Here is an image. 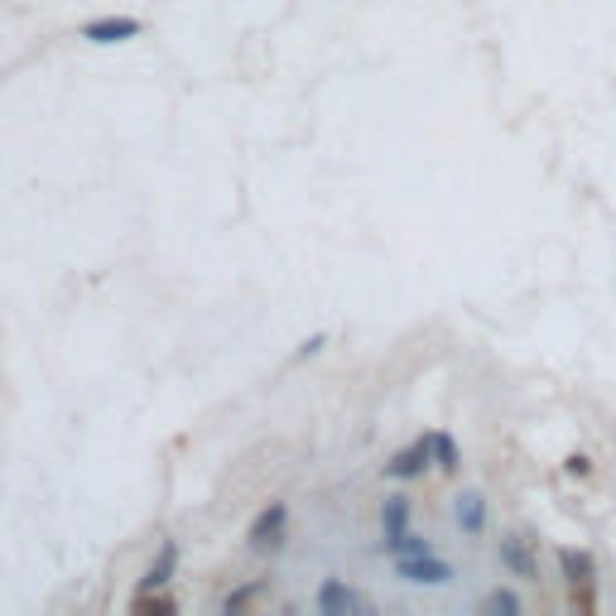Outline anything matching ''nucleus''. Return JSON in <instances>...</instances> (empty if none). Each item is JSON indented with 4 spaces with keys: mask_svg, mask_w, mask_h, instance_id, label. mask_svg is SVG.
I'll return each mask as SVG.
<instances>
[{
    "mask_svg": "<svg viewBox=\"0 0 616 616\" xmlns=\"http://www.w3.org/2000/svg\"><path fill=\"white\" fill-rule=\"evenodd\" d=\"M284 530H289V501H270L265 511L251 520V530H246V544H251L255 554H270L284 544Z\"/></svg>",
    "mask_w": 616,
    "mask_h": 616,
    "instance_id": "1",
    "label": "nucleus"
},
{
    "mask_svg": "<svg viewBox=\"0 0 616 616\" xmlns=\"http://www.w3.org/2000/svg\"><path fill=\"white\" fill-rule=\"evenodd\" d=\"M140 20L135 15H101V20H87V25L77 29V39L87 44H126V39H140Z\"/></svg>",
    "mask_w": 616,
    "mask_h": 616,
    "instance_id": "2",
    "label": "nucleus"
},
{
    "mask_svg": "<svg viewBox=\"0 0 616 616\" xmlns=\"http://www.w3.org/2000/svg\"><path fill=\"white\" fill-rule=\"evenodd\" d=\"M395 573L405 578V583H424V588L453 583V563L434 559V554H414V559H395Z\"/></svg>",
    "mask_w": 616,
    "mask_h": 616,
    "instance_id": "3",
    "label": "nucleus"
},
{
    "mask_svg": "<svg viewBox=\"0 0 616 616\" xmlns=\"http://www.w3.org/2000/svg\"><path fill=\"white\" fill-rule=\"evenodd\" d=\"M313 607L323 612V616H347V612H366V597H361V592H352L342 578H323Z\"/></svg>",
    "mask_w": 616,
    "mask_h": 616,
    "instance_id": "4",
    "label": "nucleus"
},
{
    "mask_svg": "<svg viewBox=\"0 0 616 616\" xmlns=\"http://www.w3.org/2000/svg\"><path fill=\"white\" fill-rule=\"evenodd\" d=\"M429 462H434V434H429V438H419V443H409V448H400V453L385 462V477L409 482V477H419V472L429 467Z\"/></svg>",
    "mask_w": 616,
    "mask_h": 616,
    "instance_id": "5",
    "label": "nucleus"
},
{
    "mask_svg": "<svg viewBox=\"0 0 616 616\" xmlns=\"http://www.w3.org/2000/svg\"><path fill=\"white\" fill-rule=\"evenodd\" d=\"M174 573H179V544L164 539L159 554H154V563L145 568V578H140V592H154V588H169Z\"/></svg>",
    "mask_w": 616,
    "mask_h": 616,
    "instance_id": "6",
    "label": "nucleus"
},
{
    "mask_svg": "<svg viewBox=\"0 0 616 616\" xmlns=\"http://www.w3.org/2000/svg\"><path fill=\"white\" fill-rule=\"evenodd\" d=\"M381 530H385V539L405 535V530H409V496H385V506H381Z\"/></svg>",
    "mask_w": 616,
    "mask_h": 616,
    "instance_id": "7",
    "label": "nucleus"
},
{
    "mask_svg": "<svg viewBox=\"0 0 616 616\" xmlns=\"http://www.w3.org/2000/svg\"><path fill=\"white\" fill-rule=\"evenodd\" d=\"M458 525L467 530V535H477V530L487 525V506H482L477 491H462L458 496Z\"/></svg>",
    "mask_w": 616,
    "mask_h": 616,
    "instance_id": "8",
    "label": "nucleus"
},
{
    "mask_svg": "<svg viewBox=\"0 0 616 616\" xmlns=\"http://www.w3.org/2000/svg\"><path fill=\"white\" fill-rule=\"evenodd\" d=\"M501 563L511 568V573H520V578H535V559H530V554L520 549L515 539H506V544H501Z\"/></svg>",
    "mask_w": 616,
    "mask_h": 616,
    "instance_id": "9",
    "label": "nucleus"
},
{
    "mask_svg": "<svg viewBox=\"0 0 616 616\" xmlns=\"http://www.w3.org/2000/svg\"><path fill=\"white\" fill-rule=\"evenodd\" d=\"M130 612H179V602H174V597H164V588H154V592H135Z\"/></svg>",
    "mask_w": 616,
    "mask_h": 616,
    "instance_id": "10",
    "label": "nucleus"
},
{
    "mask_svg": "<svg viewBox=\"0 0 616 616\" xmlns=\"http://www.w3.org/2000/svg\"><path fill=\"white\" fill-rule=\"evenodd\" d=\"M434 462H438L443 472H453V467H458V443H453L448 434H434Z\"/></svg>",
    "mask_w": 616,
    "mask_h": 616,
    "instance_id": "11",
    "label": "nucleus"
},
{
    "mask_svg": "<svg viewBox=\"0 0 616 616\" xmlns=\"http://www.w3.org/2000/svg\"><path fill=\"white\" fill-rule=\"evenodd\" d=\"M255 592H260V583H246V588H236L231 597L222 602V612H227V616H236L241 607H251V602H255Z\"/></svg>",
    "mask_w": 616,
    "mask_h": 616,
    "instance_id": "12",
    "label": "nucleus"
},
{
    "mask_svg": "<svg viewBox=\"0 0 616 616\" xmlns=\"http://www.w3.org/2000/svg\"><path fill=\"white\" fill-rule=\"evenodd\" d=\"M559 563L568 568V573H573V583H588V578H592V568H588V559H583V554H559Z\"/></svg>",
    "mask_w": 616,
    "mask_h": 616,
    "instance_id": "13",
    "label": "nucleus"
},
{
    "mask_svg": "<svg viewBox=\"0 0 616 616\" xmlns=\"http://www.w3.org/2000/svg\"><path fill=\"white\" fill-rule=\"evenodd\" d=\"M487 612H506V616H515V612H520V597H511V592H491V597H487Z\"/></svg>",
    "mask_w": 616,
    "mask_h": 616,
    "instance_id": "14",
    "label": "nucleus"
},
{
    "mask_svg": "<svg viewBox=\"0 0 616 616\" xmlns=\"http://www.w3.org/2000/svg\"><path fill=\"white\" fill-rule=\"evenodd\" d=\"M323 342H328L323 333H318V337H308V342H304V347H299V357H313V352H318V347H323Z\"/></svg>",
    "mask_w": 616,
    "mask_h": 616,
    "instance_id": "15",
    "label": "nucleus"
}]
</instances>
